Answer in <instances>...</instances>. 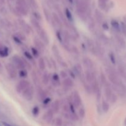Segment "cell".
Instances as JSON below:
<instances>
[{
	"instance_id": "13",
	"label": "cell",
	"mask_w": 126,
	"mask_h": 126,
	"mask_svg": "<svg viewBox=\"0 0 126 126\" xmlns=\"http://www.w3.org/2000/svg\"><path fill=\"white\" fill-rule=\"evenodd\" d=\"M116 42L117 43H118V46H119L121 49H126V42L123 37H121L119 35H116Z\"/></svg>"
},
{
	"instance_id": "55",
	"label": "cell",
	"mask_w": 126,
	"mask_h": 126,
	"mask_svg": "<svg viewBox=\"0 0 126 126\" xmlns=\"http://www.w3.org/2000/svg\"><path fill=\"white\" fill-rule=\"evenodd\" d=\"M68 1L69 2H70V3H71V4H73L74 2V0H68Z\"/></svg>"
},
{
	"instance_id": "33",
	"label": "cell",
	"mask_w": 126,
	"mask_h": 126,
	"mask_svg": "<svg viewBox=\"0 0 126 126\" xmlns=\"http://www.w3.org/2000/svg\"><path fill=\"white\" fill-rule=\"evenodd\" d=\"M27 2H28L30 6L32 7L33 9H37L38 8V4L35 0H27Z\"/></svg>"
},
{
	"instance_id": "21",
	"label": "cell",
	"mask_w": 126,
	"mask_h": 126,
	"mask_svg": "<svg viewBox=\"0 0 126 126\" xmlns=\"http://www.w3.org/2000/svg\"><path fill=\"white\" fill-rule=\"evenodd\" d=\"M63 34V42L66 44H68L70 43V39H71V35L70 34V33H68V32L66 30H64L62 32Z\"/></svg>"
},
{
	"instance_id": "54",
	"label": "cell",
	"mask_w": 126,
	"mask_h": 126,
	"mask_svg": "<svg viewBox=\"0 0 126 126\" xmlns=\"http://www.w3.org/2000/svg\"><path fill=\"white\" fill-rule=\"evenodd\" d=\"M3 125H4V126H12L11 125H10V124H7V123H3Z\"/></svg>"
},
{
	"instance_id": "35",
	"label": "cell",
	"mask_w": 126,
	"mask_h": 126,
	"mask_svg": "<svg viewBox=\"0 0 126 126\" xmlns=\"http://www.w3.org/2000/svg\"><path fill=\"white\" fill-rule=\"evenodd\" d=\"M23 55H24L25 57L28 60H33L34 57L33 56L32 53L30 52L28 50H25V51L23 52Z\"/></svg>"
},
{
	"instance_id": "30",
	"label": "cell",
	"mask_w": 126,
	"mask_h": 126,
	"mask_svg": "<svg viewBox=\"0 0 126 126\" xmlns=\"http://www.w3.org/2000/svg\"><path fill=\"white\" fill-rule=\"evenodd\" d=\"M109 0H98V6L101 9H106L107 6V3L108 2Z\"/></svg>"
},
{
	"instance_id": "7",
	"label": "cell",
	"mask_w": 126,
	"mask_h": 126,
	"mask_svg": "<svg viewBox=\"0 0 126 126\" xmlns=\"http://www.w3.org/2000/svg\"><path fill=\"white\" fill-rule=\"evenodd\" d=\"M72 103L75 105L76 108H78L82 104V100H81V96H80L79 94L77 91H75L73 94L72 97Z\"/></svg>"
},
{
	"instance_id": "6",
	"label": "cell",
	"mask_w": 126,
	"mask_h": 126,
	"mask_svg": "<svg viewBox=\"0 0 126 126\" xmlns=\"http://www.w3.org/2000/svg\"><path fill=\"white\" fill-rule=\"evenodd\" d=\"M6 68L9 76L11 78H15L17 75V72L16 68H17L12 63H8L6 65Z\"/></svg>"
},
{
	"instance_id": "15",
	"label": "cell",
	"mask_w": 126,
	"mask_h": 126,
	"mask_svg": "<svg viewBox=\"0 0 126 126\" xmlns=\"http://www.w3.org/2000/svg\"><path fill=\"white\" fill-rule=\"evenodd\" d=\"M111 25L113 27L114 30H115L117 33H120L121 32V24L117 21L116 20L113 19L111 20Z\"/></svg>"
},
{
	"instance_id": "16",
	"label": "cell",
	"mask_w": 126,
	"mask_h": 126,
	"mask_svg": "<svg viewBox=\"0 0 126 126\" xmlns=\"http://www.w3.org/2000/svg\"><path fill=\"white\" fill-rule=\"evenodd\" d=\"M63 86H64V87H65V88H67V89H69V88H71V87H72L73 86V80L71 79L70 78H66L63 79Z\"/></svg>"
},
{
	"instance_id": "46",
	"label": "cell",
	"mask_w": 126,
	"mask_h": 126,
	"mask_svg": "<svg viewBox=\"0 0 126 126\" xmlns=\"http://www.w3.org/2000/svg\"><path fill=\"white\" fill-rule=\"evenodd\" d=\"M100 79H101V82L102 83L103 85H106L107 84V78H106L105 76L103 75V73L101 74L100 75Z\"/></svg>"
},
{
	"instance_id": "37",
	"label": "cell",
	"mask_w": 126,
	"mask_h": 126,
	"mask_svg": "<svg viewBox=\"0 0 126 126\" xmlns=\"http://www.w3.org/2000/svg\"><path fill=\"white\" fill-rule=\"evenodd\" d=\"M87 20H88V23H89V29H94L95 27V22L94 20L92 19V18H89V17H87Z\"/></svg>"
},
{
	"instance_id": "1",
	"label": "cell",
	"mask_w": 126,
	"mask_h": 126,
	"mask_svg": "<svg viewBox=\"0 0 126 126\" xmlns=\"http://www.w3.org/2000/svg\"><path fill=\"white\" fill-rule=\"evenodd\" d=\"M16 10L17 13L27 16L29 11V4L27 0H16Z\"/></svg>"
},
{
	"instance_id": "20",
	"label": "cell",
	"mask_w": 126,
	"mask_h": 126,
	"mask_svg": "<svg viewBox=\"0 0 126 126\" xmlns=\"http://www.w3.org/2000/svg\"><path fill=\"white\" fill-rule=\"evenodd\" d=\"M31 22H32V25H33V26L34 27V28H35V30H36V32L40 30L41 28H43L39 21H38V20L36 19V18H34V17L31 18Z\"/></svg>"
},
{
	"instance_id": "42",
	"label": "cell",
	"mask_w": 126,
	"mask_h": 126,
	"mask_svg": "<svg viewBox=\"0 0 126 126\" xmlns=\"http://www.w3.org/2000/svg\"><path fill=\"white\" fill-rule=\"evenodd\" d=\"M32 79L33 80V82H34L35 84H37V83H38V78L37 76V74L36 73L35 71H33L32 74Z\"/></svg>"
},
{
	"instance_id": "38",
	"label": "cell",
	"mask_w": 126,
	"mask_h": 126,
	"mask_svg": "<svg viewBox=\"0 0 126 126\" xmlns=\"http://www.w3.org/2000/svg\"><path fill=\"white\" fill-rule=\"evenodd\" d=\"M43 12H44V16H45V17L46 18L47 20L49 22V21L51 20L52 19V16H50V14H49V12L48 10H47L46 9L44 8V9H43Z\"/></svg>"
},
{
	"instance_id": "14",
	"label": "cell",
	"mask_w": 126,
	"mask_h": 126,
	"mask_svg": "<svg viewBox=\"0 0 126 126\" xmlns=\"http://www.w3.org/2000/svg\"><path fill=\"white\" fill-rule=\"evenodd\" d=\"M18 22H19V24L20 25L22 28L24 30V32L27 34H29L30 32L31 28L30 26L27 24V23H26L25 21L22 19H19L18 20Z\"/></svg>"
},
{
	"instance_id": "51",
	"label": "cell",
	"mask_w": 126,
	"mask_h": 126,
	"mask_svg": "<svg viewBox=\"0 0 126 126\" xmlns=\"http://www.w3.org/2000/svg\"><path fill=\"white\" fill-rule=\"evenodd\" d=\"M102 24V28H103V29L104 30L107 31L109 30V25H108V24L107 23V22H103Z\"/></svg>"
},
{
	"instance_id": "52",
	"label": "cell",
	"mask_w": 126,
	"mask_h": 126,
	"mask_svg": "<svg viewBox=\"0 0 126 126\" xmlns=\"http://www.w3.org/2000/svg\"><path fill=\"white\" fill-rule=\"evenodd\" d=\"M68 74L70 75V76H71V78H74L75 79L76 78V75L74 73V71H73V70H68Z\"/></svg>"
},
{
	"instance_id": "40",
	"label": "cell",
	"mask_w": 126,
	"mask_h": 126,
	"mask_svg": "<svg viewBox=\"0 0 126 126\" xmlns=\"http://www.w3.org/2000/svg\"><path fill=\"white\" fill-rule=\"evenodd\" d=\"M32 15H33V17H34V18H36V20H38V21L41 20L42 16H41V14L39 12H36V11H34V12H33V13H32Z\"/></svg>"
},
{
	"instance_id": "12",
	"label": "cell",
	"mask_w": 126,
	"mask_h": 126,
	"mask_svg": "<svg viewBox=\"0 0 126 126\" xmlns=\"http://www.w3.org/2000/svg\"><path fill=\"white\" fill-rule=\"evenodd\" d=\"M82 62H83L84 65L86 68H87L88 70H91L94 67V62L89 57H85L82 60Z\"/></svg>"
},
{
	"instance_id": "23",
	"label": "cell",
	"mask_w": 126,
	"mask_h": 126,
	"mask_svg": "<svg viewBox=\"0 0 126 126\" xmlns=\"http://www.w3.org/2000/svg\"><path fill=\"white\" fill-rule=\"evenodd\" d=\"M103 15H102V12L98 9L95 10V18L96 21L98 22L99 23H102L103 22Z\"/></svg>"
},
{
	"instance_id": "19",
	"label": "cell",
	"mask_w": 126,
	"mask_h": 126,
	"mask_svg": "<svg viewBox=\"0 0 126 126\" xmlns=\"http://www.w3.org/2000/svg\"><path fill=\"white\" fill-rule=\"evenodd\" d=\"M37 95H38V98L40 100L43 101L46 97H47V95L46 92H44L43 89L41 88V87H38L37 89Z\"/></svg>"
},
{
	"instance_id": "29",
	"label": "cell",
	"mask_w": 126,
	"mask_h": 126,
	"mask_svg": "<svg viewBox=\"0 0 126 126\" xmlns=\"http://www.w3.org/2000/svg\"><path fill=\"white\" fill-rule=\"evenodd\" d=\"M31 51L33 56L34 58H38L40 55V51L37 49L36 47H31Z\"/></svg>"
},
{
	"instance_id": "48",
	"label": "cell",
	"mask_w": 126,
	"mask_h": 126,
	"mask_svg": "<svg viewBox=\"0 0 126 126\" xmlns=\"http://www.w3.org/2000/svg\"><path fill=\"white\" fill-rule=\"evenodd\" d=\"M85 113H86V112H85V110L84 108H81L79 110V115L81 118H82L84 117Z\"/></svg>"
},
{
	"instance_id": "43",
	"label": "cell",
	"mask_w": 126,
	"mask_h": 126,
	"mask_svg": "<svg viewBox=\"0 0 126 126\" xmlns=\"http://www.w3.org/2000/svg\"><path fill=\"white\" fill-rule=\"evenodd\" d=\"M121 32L126 36V23L124 22H121Z\"/></svg>"
},
{
	"instance_id": "57",
	"label": "cell",
	"mask_w": 126,
	"mask_h": 126,
	"mask_svg": "<svg viewBox=\"0 0 126 126\" xmlns=\"http://www.w3.org/2000/svg\"><path fill=\"white\" fill-rule=\"evenodd\" d=\"M2 46H3V45H2V43H1V42H0V48H1V47H2Z\"/></svg>"
},
{
	"instance_id": "9",
	"label": "cell",
	"mask_w": 126,
	"mask_h": 126,
	"mask_svg": "<svg viewBox=\"0 0 126 126\" xmlns=\"http://www.w3.org/2000/svg\"><path fill=\"white\" fill-rule=\"evenodd\" d=\"M33 42H34L35 47L39 51H44V49H45V44L41 39H39L38 38H34V39H33Z\"/></svg>"
},
{
	"instance_id": "18",
	"label": "cell",
	"mask_w": 126,
	"mask_h": 126,
	"mask_svg": "<svg viewBox=\"0 0 126 126\" xmlns=\"http://www.w3.org/2000/svg\"><path fill=\"white\" fill-rule=\"evenodd\" d=\"M53 114H54V111H53L52 110H49L46 112V113L44 114V116H43L44 117V120L46 122H47V123H50L53 118Z\"/></svg>"
},
{
	"instance_id": "44",
	"label": "cell",
	"mask_w": 126,
	"mask_h": 126,
	"mask_svg": "<svg viewBox=\"0 0 126 126\" xmlns=\"http://www.w3.org/2000/svg\"><path fill=\"white\" fill-rule=\"evenodd\" d=\"M13 40L14 41L15 43H16V44H18V45H21V44H22V40L21 39H20V38H18V36H13Z\"/></svg>"
},
{
	"instance_id": "22",
	"label": "cell",
	"mask_w": 126,
	"mask_h": 126,
	"mask_svg": "<svg viewBox=\"0 0 126 126\" xmlns=\"http://www.w3.org/2000/svg\"><path fill=\"white\" fill-rule=\"evenodd\" d=\"M113 94V92L110 86H108V84L105 85V96L107 100H109L111 96Z\"/></svg>"
},
{
	"instance_id": "49",
	"label": "cell",
	"mask_w": 126,
	"mask_h": 126,
	"mask_svg": "<svg viewBox=\"0 0 126 126\" xmlns=\"http://www.w3.org/2000/svg\"><path fill=\"white\" fill-rule=\"evenodd\" d=\"M117 100V97L116 95L114 94L113 93V94H112V95L111 96L110 98L109 101L110 102H111V103H114V102H116V101Z\"/></svg>"
},
{
	"instance_id": "32",
	"label": "cell",
	"mask_w": 126,
	"mask_h": 126,
	"mask_svg": "<svg viewBox=\"0 0 126 126\" xmlns=\"http://www.w3.org/2000/svg\"><path fill=\"white\" fill-rule=\"evenodd\" d=\"M110 108V106L109 104L108 103V102L105 100H103L102 101V109L105 113H107V112L108 111Z\"/></svg>"
},
{
	"instance_id": "17",
	"label": "cell",
	"mask_w": 126,
	"mask_h": 126,
	"mask_svg": "<svg viewBox=\"0 0 126 126\" xmlns=\"http://www.w3.org/2000/svg\"><path fill=\"white\" fill-rule=\"evenodd\" d=\"M51 81L52 84L54 87H57L60 85V77H59V75L57 73L53 74L52 76Z\"/></svg>"
},
{
	"instance_id": "3",
	"label": "cell",
	"mask_w": 126,
	"mask_h": 126,
	"mask_svg": "<svg viewBox=\"0 0 126 126\" xmlns=\"http://www.w3.org/2000/svg\"><path fill=\"white\" fill-rule=\"evenodd\" d=\"M12 64L16 66L17 68L21 70L25 68L24 60L23 58L20 57L18 55H16L12 57Z\"/></svg>"
},
{
	"instance_id": "36",
	"label": "cell",
	"mask_w": 126,
	"mask_h": 126,
	"mask_svg": "<svg viewBox=\"0 0 126 126\" xmlns=\"http://www.w3.org/2000/svg\"><path fill=\"white\" fill-rule=\"evenodd\" d=\"M56 37L57 38L58 41H59L60 43H63V34H62V33H61L60 30H57L56 32Z\"/></svg>"
},
{
	"instance_id": "26",
	"label": "cell",
	"mask_w": 126,
	"mask_h": 126,
	"mask_svg": "<svg viewBox=\"0 0 126 126\" xmlns=\"http://www.w3.org/2000/svg\"><path fill=\"white\" fill-rule=\"evenodd\" d=\"M60 101L59 100H56L54 101L52 105V110L54 113H58L59 110H60Z\"/></svg>"
},
{
	"instance_id": "53",
	"label": "cell",
	"mask_w": 126,
	"mask_h": 126,
	"mask_svg": "<svg viewBox=\"0 0 126 126\" xmlns=\"http://www.w3.org/2000/svg\"><path fill=\"white\" fill-rule=\"evenodd\" d=\"M62 120L60 118H57L56 119V121H55V124H56L57 126H60L62 125Z\"/></svg>"
},
{
	"instance_id": "56",
	"label": "cell",
	"mask_w": 126,
	"mask_h": 126,
	"mask_svg": "<svg viewBox=\"0 0 126 126\" xmlns=\"http://www.w3.org/2000/svg\"><path fill=\"white\" fill-rule=\"evenodd\" d=\"M123 18H124V22H125V23H126V16H124V17H123Z\"/></svg>"
},
{
	"instance_id": "24",
	"label": "cell",
	"mask_w": 126,
	"mask_h": 126,
	"mask_svg": "<svg viewBox=\"0 0 126 126\" xmlns=\"http://www.w3.org/2000/svg\"><path fill=\"white\" fill-rule=\"evenodd\" d=\"M9 49L7 47L3 46L2 47L0 48V57H6L9 55Z\"/></svg>"
},
{
	"instance_id": "39",
	"label": "cell",
	"mask_w": 126,
	"mask_h": 126,
	"mask_svg": "<svg viewBox=\"0 0 126 126\" xmlns=\"http://www.w3.org/2000/svg\"><path fill=\"white\" fill-rule=\"evenodd\" d=\"M108 55H109V58L111 62L113 64H114V65L116 64V57L115 55H114V54H113V52H110L109 53V54H108Z\"/></svg>"
},
{
	"instance_id": "47",
	"label": "cell",
	"mask_w": 126,
	"mask_h": 126,
	"mask_svg": "<svg viewBox=\"0 0 126 126\" xmlns=\"http://www.w3.org/2000/svg\"><path fill=\"white\" fill-rule=\"evenodd\" d=\"M23 60H24L25 68H27V69H28V70H31L32 69V65H31L30 62H29V60L25 59H23Z\"/></svg>"
},
{
	"instance_id": "58",
	"label": "cell",
	"mask_w": 126,
	"mask_h": 126,
	"mask_svg": "<svg viewBox=\"0 0 126 126\" xmlns=\"http://www.w3.org/2000/svg\"><path fill=\"white\" fill-rule=\"evenodd\" d=\"M10 2H14V1H16V0H8Z\"/></svg>"
},
{
	"instance_id": "27",
	"label": "cell",
	"mask_w": 126,
	"mask_h": 126,
	"mask_svg": "<svg viewBox=\"0 0 126 126\" xmlns=\"http://www.w3.org/2000/svg\"><path fill=\"white\" fill-rule=\"evenodd\" d=\"M38 66L41 71H44L45 70L46 64V62L44 58L40 57L39 59V60H38Z\"/></svg>"
},
{
	"instance_id": "11",
	"label": "cell",
	"mask_w": 126,
	"mask_h": 126,
	"mask_svg": "<svg viewBox=\"0 0 126 126\" xmlns=\"http://www.w3.org/2000/svg\"><path fill=\"white\" fill-rule=\"evenodd\" d=\"M52 18L54 20V22L56 23V25H57V27L62 28L63 26V22L62 21L61 18H60L58 14H57L56 13H52Z\"/></svg>"
},
{
	"instance_id": "4",
	"label": "cell",
	"mask_w": 126,
	"mask_h": 126,
	"mask_svg": "<svg viewBox=\"0 0 126 126\" xmlns=\"http://www.w3.org/2000/svg\"><path fill=\"white\" fill-rule=\"evenodd\" d=\"M22 96L27 101H32L34 97V89L33 86H30L22 92Z\"/></svg>"
},
{
	"instance_id": "41",
	"label": "cell",
	"mask_w": 126,
	"mask_h": 126,
	"mask_svg": "<svg viewBox=\"0 0 126 126\" xmlns=\"http://www.w3.org/2000/svg\"><path fill=\"white\" fill-rule=\"evenodd\" d=\"M39 107H37V106H35V107H33V109H32V114H33V116H38V114H39Z\"/></svg>"
},
{
	"instance_id": "59",
	"label": "cell",
	"mask_w": 126,
	"mask_h": 126,
	"mask_svg": "<svg viewBox=\"0 0 126 126\" xmlns=\"http://www.w3.org/2000/svg\"><path fill=\"white\" fill-rule=\"evenodd\" d=\"M2 68V65H1V62H0V68Z\"/></svg>"
},
{
	"instance_id": "10",
	"label": "cell",
	"mask_w": 126,
	"mask_h": 126,
	"mask_svg": "<svg viewBox=\"0 0 126 126\" xmlns=\"http://www.w3.org/2000/svg\"><path fill=\"white\" fill-rule=\"evenodd\" d=\"M85 79L86 82L88 83H92L95 80V74L90 70H87L85 72Z\"/></svg>"
},
{
	"instance_id": "25",
	"label": "cell",
	"mask_w": 126,
	"mask_h": 126,
	"mask_svg": "<svg viewBox=\"0 0 126 126\" xmlns=\"http://www.w3.org/2000/svg\"><path fill=\"white\" fill-rule=\"evenodd\" d=\"M65 17H66V19L68 21L70 22H73L74 21L73 17L71 14V12L68 8H66L65 10Z\"/></svg>"
},
{
	"instance_id": "45",
	"label": "cell",
	"mask_w": 126,
	"mask_h": 126,
	"mask_svg": "<svg viewBox=\"0 0 126 126\" xmlns=\"http://www.w3.org/2000/svg\"><path fill=\"white\" fill-rule=\"evenodd\" d=\"M50 102H51V98L49 97H46L43 100V103L44 105H49Z\"/></svg>"
},
{
	"instance_id": "61",
	"label": "cell",
	"mask_w": 126,
	"mask_h": 126,
	"mask_svg": "<svg viewBox=\"0 0 126 126\" xmlns=\"http://www.w3.org/2000/svg\"><path fill=\"white\" fill-rule=\"evenodd\" d=\"M0 126H1V125H0Z\"/></svg>"
},
{
	"instance_id": "5",
	"label": "cell",
	"mask_w": 126,
	"mask_h": 126,
	"mask_svg": "<svg viewBox=\"0 0 126 126\" xmlns=\"http://www.w3.org/2000/svg\"><path fill=\"white\" fill-rule=\"evenodd\" d=\"M30 86V83L29 81L25 79H22L17 83L16 86V91L18 93L22 94V92Z\"/></svg>"
},
{
	"instance_id": "50",
	"label": "cell",
	"mask_w": 126,
	"mask_h": 126,
	"mask_svg": "<svg viewBox=\"0 0 126 126\" xmlns=\"http://www.w3.org/2000/svg\"><path fill=\"white\" fill-rule=\"evenodd\" d=\"M60 77L62 78L65 79V78H66L68 77V73L65 71H63V70H62V71H60Z\"/></svg>"
},
{
	"instance_id": "28",
	"label": "cell",
	"mask_w": 126,
	"mask_h": 126,
	"mask_svg": "<svg viewBox=\"0 0 126 126\" xmlns=\"http://www.w3.org/2000/svg\"><path fill=\"white\" fill-rule=\"evenodd\" d=\"M49 75L47 73V72H44L43 73V76H42L41 78V80H42V82L44 85H47L49 84Z\"/></svg>"
},
{
	"instance_id": "8",
	"label": "cell",
	"mask_w": 126,
	"mask_h": 126,
	"mask_svg": "<svg viewBox=\"0 0 126 126\" xmlns=\"http://www.w3.org/2000/svg\"><path fill=\"white\" fill-rule=\"evenodd\" d=\"M38 35H39L40 39L43 41L45 44H48L49 43V36H48L46 32L43 28L37 32Z\"/></svg>"
},
{
	"instance_id": "31",
	"label": "cell",
	"mask_w": 126,
	"mask_h": 126,
	"mask_svg": "<svg viewBox=\"0 0 126 126\" xmlns=\"http://www.w3.org/2000/svg\"><path fill=\"white\" fill-rule=\"evenodd\" d=\"M52 51H53V52H54L55 56L58 59H59V60H61L62 59H61V56H60V52H59L57 47L55 45L53 46H52Z\"/></svg>"
},
{
	"instance_id": "34",
	"label": "cell",
	"mask_w": 126,
	"mask_h": 126,
	"mask_svg": "<svg viewBox=\"0 0 126 126\" xmlns=\"http://www.w3.org/2000/svg\"><path fill=\"white\" fill-rule=\"evenodd\" d=\"M18 75H19L21 78H25L28 76V72L25 68L21 69V70H20L19 72H18Z\"/></svg>"
},
{
	"instance_id": "2",
	"label": "cell",
	"mask_w": 126,
	"mask_h": 126,
	"mask_svg": "<svg viewBox=\"0 0 126 126\" xmlns=\"http://www.w3.org/2000/svg\"><path fill=\"white\" fill-rule=\"evenodd\" d=\"M106 71H107V75H108V79L113 85L118 86H123L121 80L120 79L117 74L113 70L110 68H107Z\"/></svg>"
},
{
	"instance_id": "60",
	"label": "cell",
	"mask_w": 126,
	"mask_h": 126,
	"mask_svg": "<svg viewBox=\"0 0 126 126\" xmlns=\"http://www.w3.org/2000/svg\"><path fill=\"white\" fill-rule=\"evenodd\" d=\"M1 1H2V2H3V3H4V0H1Z\"/></svg>"
}]
</instances>
